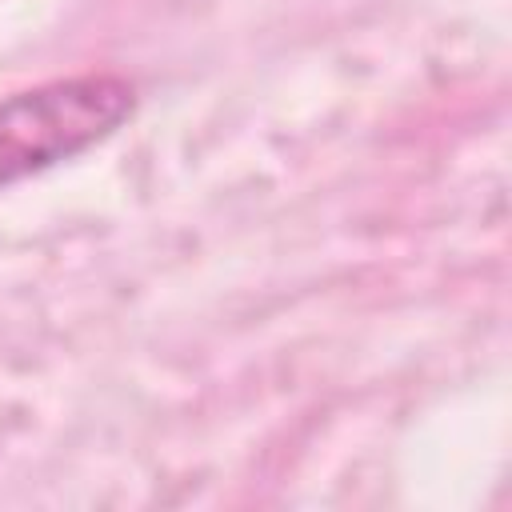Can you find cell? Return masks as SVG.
<instances>
[{
  "label": "cell",
  "instance_id": "obj_1",
  "mask_svg": "<svg viewBox=\"0 0 512 512\" xmlns=\"http://www.w3.org/2000/svg\"><path fill=\"white\" fill-rule=\"evenodd\" d=\"M136 108L120 76H68L0 100V188L108 140Z\"/></svg>",
  "mask_w": 512,
  "mask_h": 512
}]
</instances>
